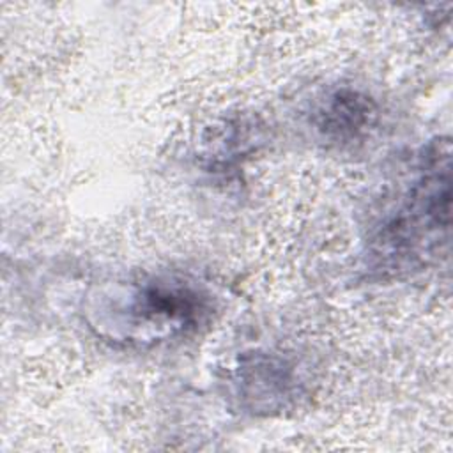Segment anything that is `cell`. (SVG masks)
Wrapping results in <instances>:
<instances>
[{"instance_id":"obj_1","label":"cell","mask_w":453,"mask_h":453,"mask_svg":"<svg viewBox=\"0 0 453 453\" xmlns=\"http://www.w3.org/2000/svg\"><path fill=\"white\" fill-rule=\"evenodd\" d=\"M449 230V150L435 145L421 157L416 177L370 239L377 269L400 273L425 264Z\"/></svg>"},{"instance_id":"obj_3","label":"cell","mask_w":453,"mask_h":453,"mask_svg":"<svg viewBox=\"0 0 453 453\" xmlns=\"http://www.w3.org/2000/svg\"><path fill=\"white\" fill-rule=\"evenodd\" d=\"M319 131L331 142L357 140L373 124V104L352 90L329 96L317 111Z\"/></svg>"},{"instance_id":"obj_2","label":"cell","mask_w":453,"mask_h":453,"mask_svg":"<svg viewBox=\"0 0 453 453\" xmlns=\"http://www.w3.org/2000/svg\"><path fill=\"white\" fill-rule=\"evenodd\" d=\"M209 299L193 283L170 276L120 283L97 297L92 326L108 340L159 343L200 326Z\"/></svg>"}]
</instances>
